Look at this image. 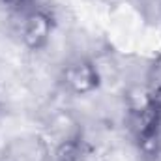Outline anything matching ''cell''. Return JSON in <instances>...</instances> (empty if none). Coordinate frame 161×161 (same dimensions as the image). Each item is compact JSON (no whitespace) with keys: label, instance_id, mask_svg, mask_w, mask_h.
Listing matches in <instances>:
<instances>
[{"label":"cell","instance_id":"3957f363","mask_svg":"<svg viewBox=\"0 0 161 161\" xmlns=\"http://www.w3.org/2000/svg\"><path fill=\"white\" fill-rule=\"evenodd\" d=\"M2 161H53V152L41 135L25 133L4 144Z\"/></svg>","mask_w":161,"mask_h":161},{"label":"cell","instance_id":"5b68a950","mask_svg":"<svg viewBox=\"0 0 161 161\" xmlns=\"http://www.w3.org/2000/svg\"><path fill=\"white\" fill-rule=\"evenodd\" d=\"M34 2H36V0H0L2 8L13 9V11H23V9H26V8L34 6Z\"/></svg>","mask_w":161,"mask_h":161},{"label":"cell","instance_id":"6da1fadb","mask_svg":"<svg viewBox=\"0 0 161 161\" xmlns=\"http://www.w3.org/2000/svg\"><path fill=\"white\" fill-rule=\"evenodd\" d=\"M58 15L51 8L30 6L21 11V19L13 34L30 54H36L47 49L54 32L58 30Z\"/></svg>","mask_w":161,"mask_h":161},{"label":"cell","instance_id":"277c9868","mask_svg":"<svg viewBox=\"0 0 161 161\" xmlns=\"http://www.w3.org/2000/svg\"><path fill=\"white\" fill-rule=\"evenodd\" d=\"M142 86L150 103L161 111V53H156L142 73Z\"/></svg>","mask_w":161,"mask_h":161},{"label":"cell","instance_id":"7a4b0ae2","mask_svg":"<svg viewBox=\"0 0 161 161\" xmlns=\"http://www.w3.org/2000/svg\"><path fill=\"white\" fill-rule=\"evenodd\" d=\"M101 88L92 56H71L58 68V90L69 97H90Z\"/></svg>","mask_w":161,"mask_h":161}]
</instances>
